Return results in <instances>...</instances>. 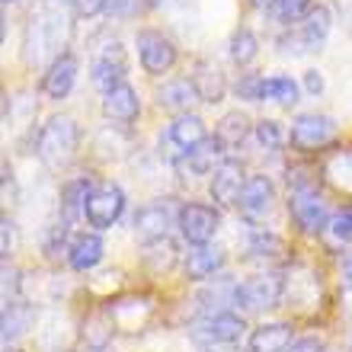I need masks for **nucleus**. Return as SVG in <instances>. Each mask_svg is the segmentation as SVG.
<instances>
[{
  "label": "nucleus",
  "mask_w": 352,
  "mask_h": 352,
  "mask_svg": "<svg viewBox=\"0 0 352 352\" xmlns=\"http://www.w3.org/2000/svg\"><path fill=\"white\" fill-rule=\"evenodd\" d=\"M189 80L195 84L199 100L208 102V106H218V102L224 100V93H228V77H224L221 67L212 65V61H195Z\"/></svg>",
  "instance_id": "obj_20"
},
{
  "label": "nucleus",
  "mask_w": 352,
  "mask_h": 352,
  "mask_svg": "<svg viewBox=\"0 0 352 352\" xmlns=\"http://www.w3.org/2000/svg\"><path fill=\"white\" fill-rule=\"evenodd\" d=\"M195 100H199V93H195V84L189 77H173V80H167V84L157 90V106L173 112V116L189 112Z\"/></svg>",
  "instance_id": "obj_22"
},
{
  "label": "nucleus",
  "mask_w": 352,
  "mask_h": 352,
  "mask_svg": "<svg viewBox=\"0 0 352 352\" xmlns=\"http://www.w3.org/2000/svg\"><path fill=\"white\" fill-rule=\"evenodd\" d=\"M125 212V192H122L119 183H96L93 186L90 199H87L84 218L90 228L96 231H109L112 224L122 218Z\"/></svg>",
  "instance_id": "obj_9"
},
{
  "label": "nucleus",
  "mask_w": 352,
  "mask_h": 352,
  "mask_svg": "<svg viewBox=\"0 0 352 352\" xmlns=\"http://www.w3.org/2000/svg\"><path fill=\"white\" fill-rule=\"evenodd\" d=\"M228 55L237 67H247L253 65V58L260 55V38L253 36V29L247 26H237L231 32V42H228Z\"/></svg>",
  "instance_id": "obj_27"
},
{
  "label": "nucleus",
  "mask_w": 352,
  "mask_h": 352,
  "mask_svg": "<svg viewBox=\"0 0 352 352\" xmlns=\"http://www.w3.org/2000/svg\"><path fill=\"white\" fill-rule=\"evenodd\" d=\"M36 151L48 170H67L80 151V125L71 116H52L38 131Z\"/></svg>",
  "instance_id": "obj_2"
},
{
  "label": "nucleus",
  "mask_w": 352,
  "mask_h": 352,
  "mask_svg": "<svg viewBox=\"0 0 352 352\" xmlns=\"http://www.w3.org/2000/svg\"><path fill=\"white\" fill-rule=\"evenodd\" d=\"M298 93H301V87H298L288 74H272L263 80V100L278 102V106H295Z\"/></svg>",
  "instance_id": "obj_28"
},
{
  "label": "nucleus",
  "mask_w": 352,
  "mask_h": 352,
  "mask_svg": "<svg viewBox=\"0 0 352 352\" xmlns=\"http://www.w3.org/2000/svg\"><path fill=\"white\" fill-rule=\"evenodd\" d=\"M102 116L119 125H131L141 116V96L131 84H119L102 93Z\"/></svg>",
  "instance_id": "obj_16"
},
{
  "label": "nucleus",
  "mask_w": 352,
  "mask_h": 352,
  "mask_svg": "<svg viewBox=\"0 0 352 352\" xmlns=\"http://www.w3.org/2000/svg\"><path fill=\"white\" fill-rule=\"evenodd\" d=\"M324 173H327V179H330L336 189L352 192V151H340V154H333V157L327 160Z\"/></svg>",
  "instance_id": "obj_29"
},
{
  "label": "nucleus",
  "mask_w": 352,
  "mask_h": 352,
  "mask_svg": "<svg viewBox=\"0 0 352 352\" xmlns=\"http://www.w3.org/2000/svg\"><path fill=\"white\" fill-rule=\"evenodd\" d=\"M102 253H106V243H102L100 234H77L71 247H67V266L74 272H90L102 263Z\"/></svg>",
  "instance_id": "obj_21"
},
{
  "label": "nucleus",
  "mask_w": 352,
  "mask_h": 352,
  "mask_svg": "<svg viewBox=\"0 0 352 352\" xmlns=\"http://www.w3.org/2000/svg\"><path fill=\"white\" fill-rule=\"evenodd\" d=\"M77 71H80V65H77V58L71 55V52H65L61 58H55L52 65H48L45 77H42V93H45L48 100H67L71 96V90H74L77 84Z\"/></svg>",
  "instance_id": "obj_15"
},
{
  "label": "nucleus",
  "mask_w": 352,
  "mask_h": 352,
  "mask_svg": "<svg viewBox=\"0 0 352 352\" xmlns=\"http://www.w3.org/2000/svg\"><path fill=\"white\" fill-rule=\"evenodd\" d=\"M90 74H93V87H100L102 93L112 90V87L125 84V74H129V55L122 42H106L93 52L90 61Z\"/></svg>",
  "instance_id": "obj_11"
},
{
  "label": "nucleus",
  "mask_w": 352,
  "mask_h": 352,
  "mask_svg": "<svg viewBox=\"0 0 352 352\" xmlns=\"http://www.w3.org/2000/svg\"><path fill=\"white\" fill-rule=\"evenodd\" d=\"M90 192H93L90 179H71V183L61 186V195H58V214H61V221L71 224L74 218H80Z\"/></svg>",
  "instance_id": "obj_24"
},
{
  "label": "nucleus",
  "mask_w": 352,
  "mask_h": 352,
  "mask_svg": "<svg viewBox=\"0 0 352 352\" xmlns=\"http://www.w3.org/2000/svg\"><path fill=\"white\" fill-rule=\"evenodd\" d=\"M160 3H164V0H141V7L144 10H154V7H160Z\"/></svg>",
  "instance_id": "obj_41"
},
{
  "label": "nucleus",
  "mask_w": 352,
  "mask_h": 352,
  "mask_svg": "<svg viewBox=\"0 0 352 352\" xmlns=\"http://www.w3.org/2000/svg\"><path fill=\"white\" fill-rule=\"evenodd\" d=\"M135 48H138V61L144 67V74H151V77H160V74H167V71H173L176 58H179L173 38L164 36L160 29H141L138 36H135Z\"/></svg>",
  "instance_id": "obj_6"
},
{
  "label": "nucleus",
  "mask_w": 352,
  "mask_h": 352,
  "mask_svg": "<svg viewBox=\"0 0 352 352\" xmlns=\"http://www.w3.org/2000/svg\"><path fill=\"white\" fill-rule=\"evenodd\" d=\"M32 307L29 305H23V301H7L3 305V346H10V343H16L19 336L26 333L29 327H32Z\"/></svg>",
  "instance_id": "obj_26"
},
{
  "label": "nucleus",
  "mask_w": 352,
  "mask_h": 352,
  "mask_svg": "<svg viewBox=\"0 0 352 352\" xmlns=\"http://www.w3.org/2000/svg\"><path fill=\"white\" fill-rule=\"evenodd\" d=\"M93 352H106V349H93Z\"/></svg>",
  "instance_id": "obj_43"
},
{
  "label": "nucleus",
  "mask_w": 352,
  "mask_h": 352,
  "mask_svg": "<svg viewBox=\"0 0 352 352\" xmlns=\"http://www.w3.org/2000/svg\"><path fill=\"white\" fill-rule=\"evenodd\" d=\"M263 74H241L237 84H234V93L247 102H263Z\"/></svg>",
  "instance_id": "obj_33"
},
{
  "label": "nucleus",
  "mask_w": 352,
  "mask_h": 352,
  "mask_svg": "<svg viewBox=\"0 0 352 352\" xmlns=\"http://www.w3.org/2000/svg\"><path fill=\"white\" fill-rule=\"evenodd\" d=\"M243 333H247V324H243V317L234 314V311L202 314L192 324V336L205 346H234Z\"/></svg>",
  "instance_id": "obj_10"
},
{
  "label": "nucleus",
  "mask_w": 352,
  "mask_h": 352,
  "mask_svg": "<svg viewBox=\"0 0 352 352\" xmlns=\"http://www.w3.org/2000/svg\"><path fill=\"white\" fill-rule=\"evenodd\" d=\"M176 218H179V212H173L170 199H154V202L141 205L138 214H135V237H138L141 243L164 241Z\"/></svg>",
  "instance_id": "obj_12"
},
{
  "label": "nucleus",
  "mask_w": 352,
  "mask_h": 352,
  "mask_svg": "<svg viewBox=\"0 0 352 352\" xmlns=\"http://www.w3.org/2000/svg\"><path fill=\"white\" fill-rule=\"evenodd\" d=\"M311 10H314V0H276L272 13H276L278 23L292 26V23H301Z\"/></svg>",
  "instance_id": "obj_31"
},
{
  "label": "nucleus",
  "mask_w": 352,
  "mask_h": 352,
  "mask_svg": "<svg viewBox=\"0 0 352 352\" xmlns=\"http://www.w3.org/2000/svg\"><path fill=\"white\" fill-rule=\"evenodd\" d=\"M324 74H320V71H314V67H311V71H305V90L311 93V96H320V93H324Z\"/></svg>",
  "instance_id": "obj_35"
},
{
  "label": "nucleus",
  "mask_w": 352,
  "mask_h": 352,
  "mask_svg": "<svg viewBox=\"0 0 352 352\" xmlns=\"http://www.w3.org/2000/svg\"><path fill=\"white\" fill-rule=\"evenodd\" d=\"M243 186H247V170H243L241 160L228 157L224 164H218V170L212 173V183H208V192H212V202L218 208H237V199H241Z\"/></svg>",
  "instance_id": "obj_13"
},
{
  "label": "nucleus",
  "mask_w": 352,
  "mask_h": 352,
  "mask_svg": "<svg viewBox=\"0 0 352 352\" xmlns=\"http://www.w3.org/2000/svg\"><path fill=\"white\" fill-rule=\"evenodd\" d=\"M295 343V330L288 324H263L250 333V352H285Z\"/></svg>",
  "instance_id": "obj_23"
},
{
  "label": "nucleus",
  "mask_w": 352,
  "mask_h": 352,
  "mask_svg": "<svg viewBox=\"0 0 352 352\" xmlns=\"http://www.w3.org/2000/svg\"><path fill=\"white\" fill-rule=\"evenodd\" d=\"M67 36H71V16L65 13V7H58L52 0L38 3V10L32 13L26 26V38H23V58L26 65H45L55 61L65 52Z\"/></svg>",
  "instance_id": "obj_1"
},
{
  "label": "nucleus",
  "mask_w": 352,
  "mask_h": 352,
  "mask_svg": "<svg viewBox=\"0 0 352 352\" xmlns=\"http://www.w3.org/2000/svg\"><path fill=\"white\" fill-rule=\"evenodd\" d=\"M250 119L243 116L241 109H234V112H224L221 122H218V129H214V138L221 141L224 148H241L243 141L250 138Z\"/></svg>",
  "instance_id": "obj_25"
},
{
  "label": "nucleus",
  "mask_w": 352,
  "mask_h": 352,
  "mask_svg": "<svg viewBox=\"0 0 352 352\" xmlns=\"http://www.w3.org/2000/svg\"><path fill=\"white\" fill-rule=\"evenodd\" d=\"M272 205H276V186H272V179L266 173H250L241 199H237V212L247 221H260V218H266L272 212Z\"/></svg>",
  "instance_id": "obj_14"
},
{
  "label": "nucleus",
  "mask_w": 352,
  "mask_h": 352,
  "mask_svg": "<svg viewBox=\"0 0 352 352\" xmlns=\"http://www.w3.org/2000/svg\"><path fill=\"white\" fill-rule=\"evenodd\" d=\"M288 212H292V221L301 228L305 234H320L330 228V205L327 199L314 189H292L288 195Z\"/></svg>",
  "instance_id": "obj_7"
},
{
  "label": "nucleus",
  "mask_w": 352,
  "mask_h": 352,
  "mask_svg": "<svg viewBox=\"0 0 352 352\" xmlns=\"http://www.w3.org/2000/svg\"><path fill=\"white\" fill-rule=\"evenodd\" d=\"M112 0H77V10H80V16H96L102 10H109Z\"/></svg>",
  "instance_id": "obj_36"
},
{
  "label": "nucleus",
  "mask_w": 352,
  "mask_h": 352,
  "mask_svg": "<svg viewBox=\"0 0 352 352\" xmlns=\"http://www.w3.org/2000/svg\"><path fill=\"white\" fill-rule=\"evenodd\" d=\"M3 3H19V0H3Z\"/></svg>",
  "instance_id": "obj_42"
},
{
  "label": "nucleus",
  "mask_w": 352,
  "mask_h": 352,
  "mask_svg": "<svg viewBox=\"0 0 352 352\" xmlns=\"http://www.w3.org/2000/svg\"><path fill=\"white\" fill-rule=\"evenodd\" d=\"M167 141L179 151V154H186V151L199 148L202 141H208V125L202 122V116H195V112H183V116H176V119L170 122Z\"/></svg>",
  "instance_id": "obj_19"
},
{
  "label": "nucleus",
  "mask_w": 352,
  "mask_h": 352,
  "mask_svg": "<svg viewBox=\"0 0 352 352\" xmlns=\"http://www.w3.org/2000/svg\"><path fill=\"white\" fill-rule=\"evenodd\" d=\"M144 260H148V266L154 269V272H167L170 266L176 263V247L170 237H164V241H154V243H144Z\"/></svg>",
  "instance_id": "obj_30"
},
{
  "label": "nucleus",
  "mask_w": 352,
  "mask_h": 352,
  "mask_svg": "<svg viewBox=\"0 0 352 352\" xmlns=\"http://www.w3.org/2000/svg\"><path fill=\"white\" fill-rule=\"evenodd\" d=\"M106 314L112 317L116 330H122V333H138V330H144L151 314H154V305H151L148 298H119V301L109 305Z\"/></svg>",
  "instance_id": "obj_17"
},
{
  "label": "nucleus",
  "mask_w": 352,
  "mask_h": 352,
  "mask_svg": "<svg viewBox=\"0 0 352 352\" xmlns=\"http://www.w3.org/2000/svg\"><path fill=\"white\" fill-rule=\"evenodd\" d=\"M288 278L276 269H266V272H256L247 282H241V305L247 311H269V307H278L282 298H285Z\"/></svg>",
  "instance_id": "obj_8"
},
{
  "label": "nucleus",
  "mask_w": 352,
  "mask_h": 352,
  "mask_svg": "<svg viewBox=\"0 0 352 352\" xmlns=\"http://www.w3.org/2000/svg\"><path fill=\"white\" fill-rule=\"evenodd\" d=\"M228 263V253L214 243H202V247H192L189 256H186V278L189 282H208L212 276H218Z\"/></svg>",
  "instance_id": "obj_18"
},
{
  "label": "nucleus",
  "mask_w": 352,
  "mask_h": 352,
  "mask_svg": "<svg viewBox=\"0 0 352 352\" xmlns=\"http://www.w3.org/2000/svg\"><path fill=\"white\" fill-rule=\"evenodd\" d=\"M250 7L253 10H272L276 7V0H250Z\"/></svg>",
  "instance_id": "obj_40"
},
{
  "label": "nucleus",
  "mask_w": 352,
  "mask_h": 352,
  "mask_svg": "<svg viewBox=\"0 0 352 352\" xmlns=\"http://www.w3.org/2000/svg\"><path fill=\"white\" fill-rule=\"evenodd\" d=\"M176 228L183 234V241L189 247H202V243H212L218 228H221V212L218 205H205V202H186L179 208V218H176Z\"/></svg>",
  "instance_id": "obj_5"
},
{
  "label": "nucleus",
  "mask_w": 352,
  "mask_h": 352,
  "mask_svg": "<svg viewBox=\"0 0 352 352\" xmlns=\"http://www.w3.org/2000/svg\"><path fill=\"white\" fill-rule=\"evenodd\" d=\"M336 138H340V125L324 112H301L288 129V144L301 154L330 148Z\"/></svg>",
  "instance_id": "obj_3"
},
{
  "label": "nucleus",
  "mask_w": 352,
  "mask_h": 352,
  "mask_svg": "<svg viewBox=\"0 0 352 352\" xmlns=\"http://www.w3.org/2000/svg\"><path fill=\"white\" fill-rule=\"evenodd\" d=\"M343 285L352 292V253H346L343 256Z\"/></svg>",
  "instance_id": "obj_39"
},
{
  "label": "nucleus",
  "mask_w": 352,
  "mask_h": 352,
  "mask_svg": "<svg viewBox=\"0 0 352 352\" xmlns=\"http://www.w3.org/2000/svg\"><path fill=\"white\" fill-rule=\"evenodd\" d=\"M253 135H256V141H260L263 151H278L282 144H285V135H282V125H278L276 119H263L253 125Z\"/></svg>",
  "instance_id": "obj_32"
},
{
  "label": "nucleus",
  "mask_w": 352,
  "mask_h": 352,
  "mask_svg": "<svg viewBox=\"0 0 352 352\" xmlns=\"http://www.w3.org/2000/svg\"><path fill=\"white\" fill-rule=\"evenodd\" d=\"M330 234H333L340 243H352V205L340 208V212L330 218Z\"/></svg>",
  "instance_id": "obj_34"
},
{
  "label": "nucleus",
  "mask_w": 352,
  "mask_h": 352,
  "mask_svg": "<svg viewBox=\"0 0 352 352\" xmlns=\"http://www.w3.org/2000/svg\"><path fill=\"white\" fill-rule=\"evenodd\" d=\"M0 250H3V256L10 260V253H13V221H10V218H3V247H0Z\"/></svg>",
  "instance_id": "obj_38"
},
{
  "label": "nucleus",
  "mask_w": 352,
  "mask_h": 352,
  "mask_svg": "<svg viewBox=\"0 0 352 352\" xmlns=\"http://www.w3.org/2000/svg\"><path fill=\"white\" fill-rule=\"evenodd\" d=\"M285 352H324V349H320V340H317V336H301V340H295Z\"/></svg>",
  "instance_id": "obj_37"
},
{
  "label": "nucleus",
  "mask_w": 352,
  "mask_h": 352,
  "mask_svg": "<svg viewBox=\"0 0 352 352\" xmlns=\"http://www.w3.org/2000/svg\"><path fill=\"white\" fill-rule=\"evenodd\" d=\"M330 29H333V13H330V7H324V3H317L311 13H307L301 23H298L295 36L282 38L278 45H282V52H292V55H307V52H320V48L327 45V38H330Z\"/></svg>",
  "instance_id": "obj_4"
}]
</instances>
